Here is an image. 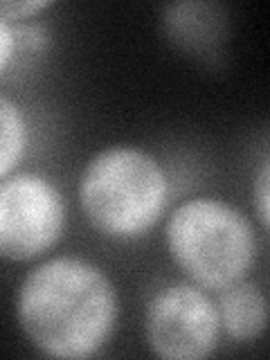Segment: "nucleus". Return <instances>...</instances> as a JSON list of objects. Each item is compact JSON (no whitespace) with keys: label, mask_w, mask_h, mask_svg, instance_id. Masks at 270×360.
<instances>
[{"label":"nucleus","mask_w":270,"mask_h":360,"mask_svg":"<svg viewBox=\"0 0 270 360\" xmlns=\"http://www.w3.org/2000/svg\"><path fill=\"white\" fill-rule=\"evenodd\" d=\"M22 333L52 358H90L117 322V292L101 268L77 257H56L30 270L16 300Z\"/></svg>","instance_id":"nucleus-1"},{"label":"nucleus","mask_w":270,"mask_h":360,"mask_svg":"<svg viewBox=\"0 0 270 360\" xmlns=\"http://www.w3.org/2000/svg\"><path fill=\"white\" fill-rule=\"evenodd\" d=\"M169 180L151 153L110 146L90 160L79 183L86 219L110 239H135L160 221Z\"/></svg>","instance_id":"nucleus-2"},{"label":"nucleus","mask_w":270,"mask_h":360,"mask_svg":"<svg viewBox=\"0 0 270 360\" xmlns=\"http://www.w3.org/2000/svg\"><path fill=\"white\" fill-rule=\"evenodd\" d=\"M167 248L196 286L223 290L250 273L257 239L241 210L200 196L174 210L167 223Z\"/></svg>","instance_id":"nucleus-3"},{"label":"nucleus","mask_w":270,"mask_h":360,"mask_svg":"<svg viewBox=\"0 0 270 360\" xmlns=\"http://www.w3.org/2000/svg\"><path fill=\"white\" fill-rule=\"evenodd\" d=\"M65 200L39 174H18L0 183V257L30 262L61 239Z\"/></svg>","instance_id":"nucleus-4"},{"label":"nucleus","mask_w":270,"mask_h":360,"mask_svg":"<svg viewBox=\"0 0 270 360\" xmlns=\"http://www.w3.org/2000/svg\"><path fill=\"white\" fill-rule=\"evenodd\" d=\"M146 342L158 358L202 360L219 342V313L196 284L176 281L158 290L146 309Z\"/></svg>","instance_id":"nucleus-5"},{"label":"nucleus","mask_w":270,"mask_h":360,"mask_svg":"<svg viewBox=\"0 0 270 360\" xmlns=\"http://www.w3.org/2000/svg\"><path fill=\"white\" fill-rule=\"evenodd\" d=\"M165 34L178 50L194 56L217 54L228 32V16L214 3H174L165 7Z\"/></svg>","instance_id":"nucleus-6"},{"label":"nucleus","mask_w":270,"mask_h":360,"mask_svg":"<svg viewBox=\"0 0 270 360\" xmlns=\"http://www.w3.org/2000/svg\"><path fill=\"white\" fill-rule=\"evenodd\" d=\"M217 313L225 333L239 342L257 340L268 324V302L255 284L236 281V284L223 288Z\"/></svg>","instance_id":"nucleus-7"},{"label":"nucleus","mask_w":270,"mask_h":360,"mask_svg":"<svg viewBox=\"0 0 270 360\" xmlns=\"http://www.w3.org/2000/svg\"><path fill=\"white\" fill-rule=\"evenodd\" d=\"M27 120L14 99L0 93V178H5L25 153Z\"/></svg>","instance_id":"nucleus-8"},{"label":"nucleus","mask_w":270,"mask_h":360,"mask_svg":"<svg viewBox=\"0 0 270 360\" xmlns=\"http://www.w3.org/2000/svg\"><path fill=\"white\" fill-rule=\"evenodd\" d=\"M252 194L257 200L259 221H262L264 228H268V214H270V167H268V160H264V165H262V172H259V176L255 180Z\"/></svg>","instance_id":"nucleus-9"},{"label":"nucleus","mask_w":270,"mask_h":360,"mask_svg":"<svg viewBox=\"0 0 270 360\" xmlns=\"http://www.w3.org/2000/svg\"><path fill=\"white\" fill-rule=\"evenodd\" d=\"M45 7H50L48 0H0V16L7 20L30 18Z\"/></svg>","instance_id":"nucleus-10"},{"label":"nucleus","mask_w":270,"mask_h":360,"mask_svg":"<svg viewBox=\"0 0 270 360\" xmlns=\"http://www.w3.org/2000/svg\"><path fill=\"white\" fill-rule=\"evenodd\" d=\"M16 43H18V37H16V30L9 25V20L0 16V75H3L11 59H14L16 54Z\"/></svg>","instance_id":"nucleus-11"}]
</instances>
